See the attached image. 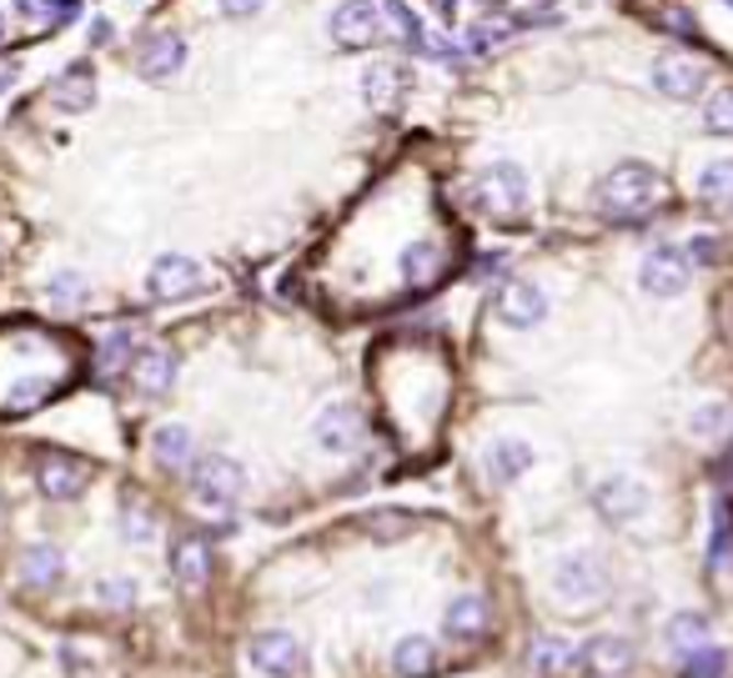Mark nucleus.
I'll list each match as a JSON object with an SVG mask.
<instances>
[{"instance_id": "nucleus-34", "label": "nucleus", "mask_w": 733, "mask_h": 678, "mask_svg": "<svg viewBox=\"0 0 733 678\" xmlns=\"http://www.w3.org/2000/svg\"><path fill=\"white\" fill-rule=\"evenodd\" d=\"M131 358H136V342H131L126 327L101 337V352H95V362H101V368H131Z\"/></svg>"}, {"instance_id": "nucleus-20", "label": "nucleus", "mask_w": 733, "mask_h": 678, "mask_svg": "<svg viewBox=\"0 0 733 678\" xmlns=\"http://www.w3.org/2000/svg\"><path fill=\"white\" fill-rule=\"evenodd\" d=\"M81 483H86V473L71 463V457H41V467H36V488L46 493L50 502H71L76 493H81Z\"/></svg>"}, {"instance_id": "nucleus-12", "label": "nucleus", "mask_w": 733, "mask_h": 678, "mask_svg": "<svg viewBox=\"0 0 733 678\" xmlns=\"http://www.w3.org/2000/svg\"><path fill=\"white\" fill-rule=\"evenodd\" d=\"M497 317L508 321L512 332H532L548 317V292L538 282H508L497 297Z\"/></svg>"}, {"instance_id": "nucleus-41", "label": "nucleus", "mask_w": 733, "mask_h": 678, "mask_svg": "<svg viewBox=\"0 0 733 678\" xmlns=\"http://www.w3.org/2000/svg\"><path fill=\"white\" fill-rule=\"evenodd\" d=\"M126 538H131V543H146V538H151V528H146V512L136 508V502L126 508Z\"/></svg>"}, {"instance_id": "nucleus-28", "label": "nucleus", "mask_w": 733, "mask_h": 678, "mask_svg": "<svg viewBox=\"0 0 733 678\" xmlns=\"http://www.w3.org/2000/svg\"><path fill=\"white\" fill-rule=\"evenodd\" d=\"M382 21H387V36L397 41V46H403V50H417V56H422L427 31H422V21L407 11L403 0H382Z\"/></svg>"}, {"instance_id": "nucleus-5", "label": "nucleus", "mask_w": 733, "mask_h": 678, "mask_svg": "<svg viewBox=\"0 0 733 678\" xmlns=\"http://www.w3.org/2000/svg\"><path fill=\"white\" fill-rule=\"evenodd\" d=\"M191 493H196V502H206V508H226V502H237L241 493H247V473H241V463H232V457H196V467H191Z\"/></svg>"}, {"instance_id": "nucleus-25", "label": "nucleus", "mask_w": 733, "mask_h": 678, "mask_svg": "<svg viewBox=\"0 0 733 678\" xmlns=\"http://www.w3.org/2000/svg\"><path fill=\"white\" fill-rule=\"evenodd\" d=\"M508 36H512V21H503V15H487V21H473V25H467V36H462V56H467V60L497 56V50L508 46Z\"/></svg>"}, {"instance_id": "nucleus-45", "label": "nucleus", "mask_w": 733, "mask_h": 678, "mask_svg": "<svg viewBox=\"0 0 733 678\" xmlns=\"http://www.w3.org/2000/svg\"><path fill=\"white\" fill-rule=\"evenodd\" d=\"M432 11H438V15H452V11H458V0H432Z\"/></svg>"}, {"instance_id": "nucleus-48", "label": "nucleus", "mask_w": 733, "mask_h": 678, "mask_svg": "<svg viewBox=\"0 0 733 678\" xmlns=\"http://www.w3.org/2000/svg\"><path fill=\"white\" fill-rule=\"evenodd\" d=\"M729 5H733V0H729Z\"/></svg>"}, {"instance_id": "nucleus-9", "label": "nucleus", "mask_w": 733, "mask_h": 678, "mask_svg": "<svg viewBox=\"0 0 733 678\" xmlns=\"http://www.w3.org/2000/svg\"><path fill=\"white\" fill-rule=\"evenodd\" d=\"M639 286L649 297H684L688 292V257L674 247H653L639 267Z\"/></svg>"}, {"instance_id": "nucleus-22", "label": "nucleus", "mask_w": 733, "mask_h": 678, "mask_svg": "<svg viewBox=\"0 0 733 678\" xmlns=\"http://www.w3.org/2000/svg\"><path fill=\"white\" fill-rule=\"evenodd\" d=\"M528 467H532V442H522V438H497L493 448H487V473H493L497 483H518Z\"/></svg>"}, {"instance_id": "nucleus-29", "label": "nucleus", "mask_w": 733, "mask_h": 678, "mask_svg": "<svg viewBox=\"0 0 733 678\" xmlns=\"http://www.w3.org/2000/svg\"><path fill=\"white\" fill-rule=\"evenodd\" d=\"M442 629L452 633V639H477V633H487V603L477 594L458 598V603L448 608V619H442Z\"/></svg>"}, {"instance_id": "nucleus-11", "label": "nucleus", "mask_w": 733, "mask_h": 678, "mask_svg": "<svg viewBox=\"0 0 733 678\" xmlns=\"http://www.w3.org/2000/svg\"><path fill=\"white\" fill-rule=\"evenodd\" d=\"M202 286V267L191 262V257H156L151 262V272H146V292H151L156 302H181V297H191Z\"/></svg>"}, {"instance_id": "nucleus-10", "label": "nucleus", "mask_w": 733, "mask_h": 678, "mask_svg": "<svg viewBox=\"0 0 733 678\" xmlns=\"http://www.w3.org/2000/svg\"><path fill=\"white\" fill-rule=\"evenodd\" d=\"M362 413L347 403H331L317 413V422H312V438L322 442V452H337V457H347V452L362 448Z\"/></svg>"}, {"instance_id": "nucleus-18", "label": "nucleus", "mask_w": 733, "mask_h": 678, "mask_svg": "<svg viewBox=\"0 0 733 678\" xmlns=\"http://www.w3.org/2000/svg\"><path fill=\"white\" fill-rule=\"evenodd\" d=\"M171 573H177L181 588H206V578H212V543L196 533H187L177 547H171Z\"/></svg>"}, {"instance_id": "nucleus-16", "label": "nucleus", "mask_w": 733, "mask_h": 678, "mask_svg": "<svg viewBox=\"0 0 733 678\" xmlns=\"http://www.w3.org/2000/svg\"><path fill=\"white\" fill-rule=\"evenodd\" d=\"M403 276L413 292H427V286H438L448 276V247L442 241H413L403 251Z\"/></svg>"}, {"instance_id": "nucleus-6", "label": "nucleus", "mask_w": 733, "mask_h": 678, "mask_svg": "<svg viewBox=\"0 0 733 678\" xmlns=\"http://www.w3.org/2000/svg\"><path fill=\"white\" fill-rule=\"evenodd\" d=\"M593 508H598V518H608V523H633V518L649 512V488H643L639 477L613 473L593 488Z\"/></svg>"}, {"instance_id": "nucleus-26", "label": "nucleus", "mask_w": 733, "mask_h": 678, "mask_svg": "<svg viewBox=\"0 0 733 678\" xmlns=\"http://www.w3.org/2000/svg\"><path fill=\"white\" fill-rule=\"evenodd\" d=\"M151 457L161 467H187L191 457H196V438H191L181 422H166V428H156V438H151Z\"/></svg>"}, {"instance_id": "nucleus-14", "label": "nucleus", "mask_w": 733, "mask_h": 678, "mask_svg": "<svg viewBox=\"0 0 733 678\" xmlns=\"http://www.w3.org/2000/svg\"><path fill=\"white\" fill-rule=\"evenodd\" d=\"M131 387L142 397H161L171 382H177V358L166 352V347H142L136 358H131Z\"/></svg>"}, {"instance_id": "nucleus-1", "label": "nucleus", "mask_w": 733, "mask_h": 678, "mask_svg": "<svg viewBox=\"0 0 733 678\" xmlns=\"http://www.w3.org/2000/svg\"><path fill=\"white\" fill-rule=\"evenodd\" d=\"M663 196H668L663 177L653 167H643V161H623V167H613L604 181H598V191H593L598 212L618 226H633V222H643V216H653L663 206Z\"/></svg>"}, {"instance_id": "nucleus-35", "label": "nucleus", "mask_w": 733, "mask_h": 678, "mask_svg": "<svg viewBox=\"0 0 733 678\" xmlns=\"http://www.w3.org/2000/svg\"><path fill=\"white\" fill-rule=\"evenodd\" d=\"M703 121H709L713 136H733V86H723L719 95H709V106H703Z\"/></svg>"}, {"instance_id": "nucleus-39", "label": "nucleus", "mask_w": 733, "mask_h": 678, "mask_svg": "<svg viewBox=\"0 0 733 678\" xmlns=\"http://www.w3.org/2000/svg\"><path fill=\"white\" fill-rule=\"evenodd\" d=\"M372 533H377V538L407 533V512H372Z\"/></svg>"}, {"instance_id": "nucleus-31", "label": "nucleus", "mask_w": 733, "mask_h": 678, "mask_svg": "<svg viewBox=\"0 0 733 678\" xmlns=\"http://www.w3.org/2000/svg\"><path fill=\"white\" fill-rule=\"evenodd\" d=\"M698 196L709 206H729L733 202V156H719L698 171Z\"/></svg>"}, {"instance_id": "nucleus-4", "label": "nucleus", "mask_w": 733, "mask_h": 678, "mask_svg": "<svg viewBox=\"0 0 733 678\" xmlns=\"http://www.w3.org/2000/svg\"><path fill=\"white\" fill-rule=\"evenodd\" d=\"M387 36V21H382V0H342L331 11V41L347 50L357 46H377Z\"/></svg>"}, {"instance_id": "nucleus-42", "label": "nucleus", "mask_w": 733, "mask_h": 678, "mask_svg": "<svg viewBox=\"0 0 733 678\" xmlns=\"http://www.w3.org/2000/svg\"><path fill=\"white\" fill-rule=\"evenodd\" d=\"M719 251H713V237H693V247H688V262H698V267H709Z\"/></svg>"}, {"instance_id": "nucleus-2", "label": "nucleus", "mask_w": 733, "mask_h": 678, "mask_svg": "<svg viewBox=\"0 0 733 678\" xmlns=\"http://www.w3.org/2000/svg\"><path fill=\"white\" fill-rule=\"evenodd\" d=\"M473 202L483 206L493 222L522 216L528 212V171H522L518 161H493V167H483L473 181Z\"/></svg>"}, {"instance_id": "nucleus-36", "label": "nucleus", "mask_w": 733, "mask_h": 678, "mask_svg": "<svg viewBox=\"0 0 733 678\" xmlns=\"http://www.w3.org/2000/svg\"><path fill=\"white\" fill-rule=\"evenodd\" d=\"M95 598L106 608H131L136 603V584H131V578H101V584H95Z\"/></svg>"}, {"instance_id": "nucleus-37", "label": "nucleus", "mask_w": 733, "mask_h": 678, "mask_svg": "<svg viewBox=\"0 0 733 678\" xmlns=\"http://www.w3.org/2000/svg\"><path fill=\"white\" fill-rule=\"evenodd\" d=\"M719 674H723V654H719V648H698V654H688L684 678H719Z\"/></svg>"}, {"instance_id": "nucleus-3", "label": "nucleus", "mask_w": 733, "mask_h": 678, "mask_svg": "<svg viewBox=\"0 0 733 678\" xmlns=\"http://www.w3.org/2000/svg\"><path fill=\"white\" fill-rule=\"evenodd\" d=\"M553 594L573 608H588L608 594V568L598 553H563L553 568Z\"/></svg>"}, {"instance_id": "nucleus-44", "label": "nucleus", "mask_w": 733, "mask_h": 678, "mask_svg": "<svg viewBox=\"0 0 733 678\" xmlns=\"http://www.w3.org/2000/svg\"><path fill=\"white\" fill-rule=\"evenodd\" d=\"M91 41H95V46H106V41H111V25L95 21V25H91Z\"/></svg>"}, {"instance_id": "nucleus-32", "label": "nucleus", "mask_w": 733, "mask_h": 678, "mask_svg": "<svg viewBox=\"0 0 733 678\" xmlns=\"http://www.w3.org/2000/svg\"><path fill=\"white\" fill-rule=\"evenodd\" d=\"M46 302L56 312H81L86 302H91V286H86V276L81 272H56L46 282Z\"/></svg>"}, {"instance_id": "nucleus-33", "label": "nucleus", "mask_w": 733, "mask_h": 678, "mask_svg": "<svg viewBox=\"0 0 733 678\" xmlns=\"http://www.w3.org/2000/svg\"><path fill=\"white\" fill-rule=\"evenodd\" d=\"M15 11L31 25H66L81 15V0H15Z\"/></svg>"}, {"instance_id": "nucleus-27", "label": "nucleus", "mask_w": 733, "mask_h": 678, "mask_svg": "<svg viewBox=\"0 0 733 678\" xmlns=\"http://www.w3.org/2000/svg\"><path fill=\"white\" fill-rule=\"evenodd\" d=\"M688 432H693L698 442H723L733 432V407L719 403V397H709V403H698L693 413H688Z\"/></svg>"}, {"instance_id": "nucleus-19", "label": "nucleus", "mask_w": 733, "mask_h": 678, "mask_svg": "<svg viewBox=\"0 0 733 678\" xmlns=\"http://www.w3.org/2000/svg\"><path fill=\"white\" fill-rule=\"evenodd\" d=\"M583 658H588V674H628L633 668V643L618 639V633H598V639L583 643Z\"/></svg>"}, {"instance_id": "nucleus-17", "label": "nucleus", "mask_w": 733, "mask_h": 678, "mask_svg": "<svg viewBox=\"0 0 733 678\" xmlns=\"http://www.w3.org/2000/svg\"><path fill=\"white\" fill-rule=\"evenodd\" d=\"M181 60H187V46H181V36L161 31V36H146V41H142V50H136V71H142L146 81H166V76L181 71Z\"/></svg>"}, {"instance_id": "nucleus-30", "label": "nucleus", "mask_w": 733, "mask_h": 678, "mask_svg": "<svg viewBox=\"0 0 733 678\" xmlns=\"http://www.w3.org/2000/svg\"><path fill=\"white\" fill-rule=\"evenodd\" d=\"M668 648L674 654H698V648H709V619L703 613H674L668 619Z\"/></svg>"}, {"instance_id": "nucleus-43", "label": "nucleus", "mask_w": 733, "mask_h": 678, "mask_svg": "<svg viewBox=\"0 0 733 678\" xmlns=\"http://www.w3.org/2000/svg\"><path fill=\"white\" fill-rule=\"evenodd\" d=\"M261 5H267V0H222V11H226V15H257Z\"/></svg>"}, {"instance_id": "nucleus-21", "label": "nucleus", "mask_w": 733, "mask_h": 678, "mask_svg": "<svg viewBox=\"0 0 733 678\" xmlns=\"http://www.w3.org/2000/svg\"><path fill=\"white\" fill-rule=\"evenodd\" d=\"M60 578H66V563H60V547H50V543L25 547V558H21V584H25V588H36V594H46V588H56Z\"/></svg>"}, {"instance_id": "nucleus-15", "label": "nucleus", "mask_w": 733, "mask_h": 678, "mask_svg": "<svg viewBox=\"0 0 733 678\" xmlns=\"http://www.w3.org/2000/svg\"><path fill=\"white\" fill-rule=\"evenodd\" d=\"M532 668H538V678H583L588 674V658H583V648L568 639H538Z\"/></svg>"}, {"instance_id": "nucleus-8", "label": "nucleus", "mask_w": 733, "mask_h": 678, "mask_svg": "<svg viewBox=\"0 0 733 678\" xmlns=\"http://www.w3.org/2000/svg\"><path fill=\"white\" fill-rule=\"evenodd\" d=\"M251 664L261 668L267 678H302L307 668V654H302V643L282 629H267L251 639Z\"/></svg>"}, {"instance_id": "nucleus-47", "label": "nucleus", "mask_w": 733, "mask_h": 678, "mask_svg": "<svg viewBox=\"0 0 733 678\" xmlns=\"http://www.w3.org/2000/svg\"><path fill=\"white\" fill-rule=\"evenodd\" d=\"M0 41H5V21H0Z\"/></svg>"}, {"instance_id": "nucleus-46", "label": "nucleus", "mask_w": 733, "mask_h": 678, "mask_svg": "<svg viewBox=\"0 0 733 678\" xmlns=\"http://www.w3.org/2000/svg\"><path fill=\"white\" fill-rule=\"evenodd\" d=\"M532 5H553V0H532Z\"/></svg>"}, {"instance_id": "nucleus-7", "label": "nucleus", "mask_w": 733, "mask_h": 678, "mask_svg": "<svg viewBox=\"0 0 733 678\" xmlns=\"http://www.w3.org/2000/svg\"><path fill=\"white\" fill-rule=\"evenodd\" d=\"M649 76H653V91L668 95V101H698L709 91V66L688 56H658Z\"/></svg>"}, {"instance_id": "nucleus-23", "label": "nucleus", "mask_w": 733, "mask_h": 678, "mask_svg": "<svg viewBox=\"0 0 733 678\" xmlns=\"http://www.w3.org/2000/svg\"><path fill=\"white\" fill-rule=\"evenodd\" d=\"M392 668L403 678H427L438 668V643L427 639V633H407V639L392 648Z\"/></svg>"}, {"instance_id": "nucleus-38", "label": "nucleus", "mask_w": 733, "mask_h": 678, "mask_svg": "<svg viewBox=\"0 0 733 678\" xmlns=\"http://www.w3.org/2000/svg\"><path fill=\"white\" fill-rule=\"evenodd\" d=\"M50 393V382H41V377H21L11 387V407H31V403H41V397Z\"/></svg>"}, {"instance_id": "nucleus-13", "label": "nucleus", "mask_w": 733, "mask_h": 678, "mask_svg": "<svg viewBox=\"0 0 733 678\" xmlns=\"http://www.w3.org/2000/svg\"><path fill=\"white\" fill-rule=\"evenodd\" d=\"M407 81H413V71L407 66H397V60H377V66H366L362 76V95L372 111H397L407 95Z\"/></svg>"}, {"instance_id": "nucleus-24", "label": "nucleus", "mask_w": 733, "mask_h": 678, "mask_svg": "<svg viewBox=\"0 0 733 678\" xmlns=\"http://www.w3.org/2000/svg\"><path fill=\"white\" fill-rule=\"evenodd\" d=\"M50 101H56L60 111H86L95 101V76L91 66H66V71L56 76V86H50Z\"/></svg>"}, {"instance_id": "nucleus-40", "label": "nucleus", "mask_w": 733, "mask_h": 678, "mask_svg": "<svg viewBox=\"0 0 733 678\" xmlns=\"http://www.w3.org/2000/svg\"><path fill=\"white\" fill-rule=\"evenodd\" d=\"M658 25L663 31H674V36H693V21H688L678 5H668V11H658Z\"/></svg>"}]
</instances>
